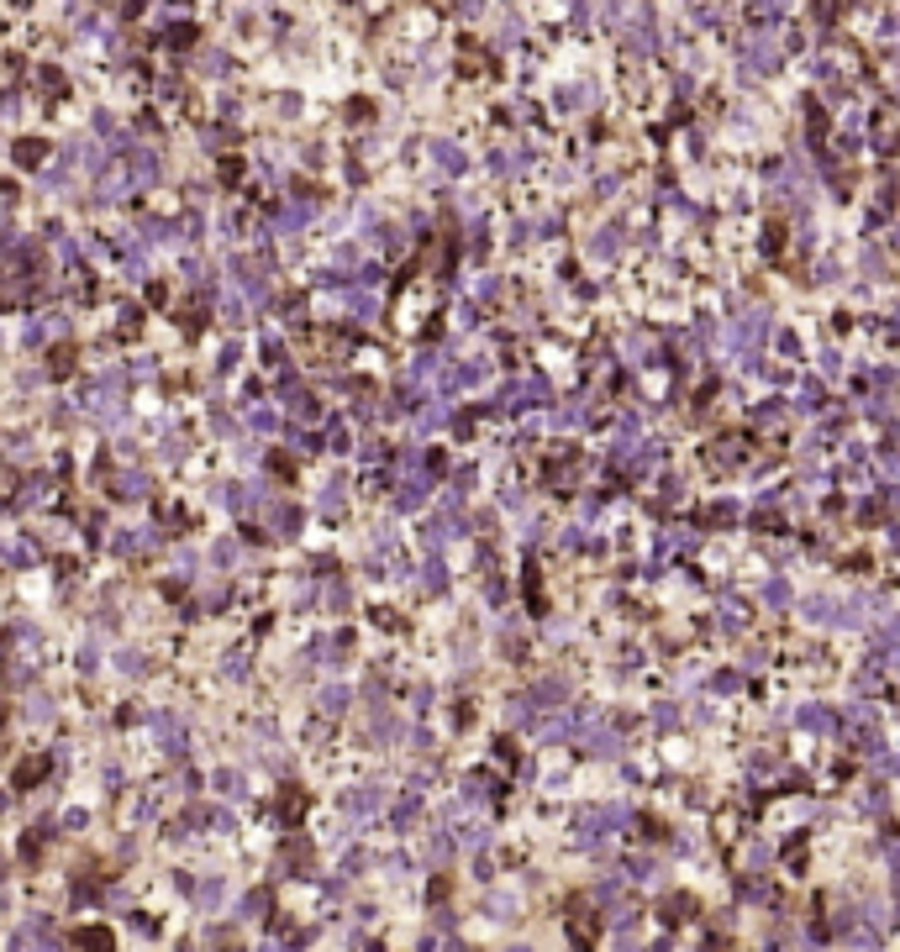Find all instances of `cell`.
Returning a JSON list of instances; mask_svg holds the SVG:
<instances>
[{
    "label": "cell",
    "mask_w": 900,
    "mask_h": 952,
    "mask_svg": "<svg viewBox=\"0 0 900 952\" xmlns=\"http://www.w3.org/2000/svg\"><path fill=\"white\" fill-rule=\"evenodd\" d=\"M79 947H90V952H111V936H105L100 926H90V931H79Z\"/></svg>",
    "instance_id": "6da1fadb"
}]
</instances>
